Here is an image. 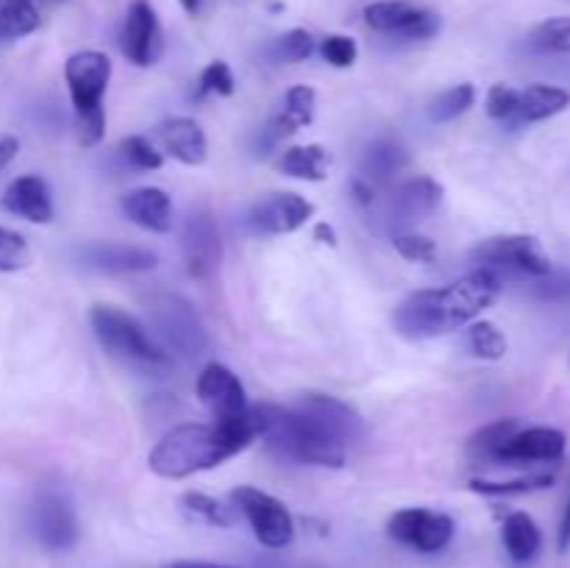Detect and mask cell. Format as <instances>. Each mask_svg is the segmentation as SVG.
<instances>
[{"label":"cell","instance_id":"obj_1","mask_svg":"<svg viewBox=\"0 0 570 568\" xmlns=\"http://www.w3.org/2000/svg\"><path fill=\"white\" fill-rule=\"evenodd\" d=\"M501 293V273L490 267L468 273L440 290H421L395 306V332L406 340H432L482 315Z\"/></svg>","mask_w":570,"mask_h":568},{"label":"cell","instance_id":"obj_2","mask_svg":"<svg viewBox=\"0 0 570 568\" xmlns=\"http://www.w3.org/2000/svg\"><path fill=\"white\" fill-rule=\"evenodd\" d=\"M259 438V418L254 407L243 418L223 423H184L150 451V471L165 479H184L220 466Z\"/></svg>","mask_w":570,"mask_h":568},{"label":"cell","instance_id":"obj_3","mask_svg":"<svg viewBox=\"0 0 570 568\" xmlns=\"http://www.w3.org/2000/svg\"><path fill=\"white\" fill-rule=\"evenodd\" d=\"M254 412L259 418V438L282 460L321 468L345 466L348 440L306 404L293 407V410L278 404H259L254 407Z\"/></svg>","mask_w":570,"mask_h":568},{"label":"cell","instance_id":"obj_4","mask_svg":"<svg viewBox=\"0 0 570 568\" xmlns=\"http://www.w3.org/2000/svg\"><path fill=\"white\" fill-rule=\"evenodd\" d=\"M89 321H92V329L104 349L122 365L137 368L142 373L165 371L170 365V354L156 343V337H150L148 329L131 312L111 304H98L89 312Z\"/></svg>","mask_w":570,"mask_h":568},{"label":"cell","instance_id":"obj_5","mask_svg":"<svg viewBox=\"0 0 570 568\" xmlns=\"http://www.w3.org/2000/svg\"><path fill=\"white\" fill-rule=\"evenodd\" d=\"M67 89H70L72 109H76L78 137L83 145L100 143L106 131L104 92L111 78L109 56L100 50H81L72 53L65 65Z\"/></svg>","mask_w":570,"mask_h":568},{"label":"cell","instance_id":"obj_6","mask_svg":"<svg viewBox=\"0 0 570 568\" xmlns=\"http://www.w3.org/2000/svg\"><path fill=\"white\" fill-rule=\"evenodd\" d=\"M150 326L156 329V343L167 354L198 356L206 349V329L198 312L181 295L159 293L148 301Z\"/></svg>","mask_w":570,"mask_h":568},{"label":"cell","instance_id":"obj_7","mask_svg":"<svg viewBox=\"0 0 570 568\" xmlns=\"http://www.w3.org/2000/svg\"><path fill=\"white\" fill-rule=\"evenodd\" d=\"M232 501L248 518L250 529H254L256 540L262 546H267V549H284V546L293 543V516H289V510L276 496L265 493L259 488H250V484H243V488L232 490Z\"/></svg>","mask_w":570,"mask_h":568},{"label":"cell","instance_id":"obj_8","mask_svg":"<svg viewBox=\"0 0 570 568\" xmlns=\"http://www.w3.org/2000/svg\"><path fill=\"white\" fill-rule=\"evenodd\" d=\"M473 259L482 262V267L490 271H515L523 276H546L551 271V259L546 256L543 245L532 234H501L490 237L473 248Z\"/></svg>","mask_w":570,"mask_h":568},{"label":"cell","instance_id":"obj_9","mask_svg":"<svg viewBox=\"0 0 570 568\" xmlns=\"http://www.w3.org/2000/svg\"><path fill=\"white\" fill-rule=\"evenodd\" d=\"M387 535L395 543L410 546L423 555H434L454 538V518L445 512L426 510V507H406V510L390 516Z\"/></svg>","mask_w":570,"mask_h":568},{"label":"cell","instance_id":"obj_10","mask_svg":"<svg viewBox=\"0 0 570 568\" xmlns=\"http://www.w3.org/2000/svg\"><path fill=\"white\" fill-rule=\"evenodd\" d=\"M365 22L373 31L401 39H432L443 26L432 9L410 0H376L365 6Z\"/></svg>","mask_w":570,"mask_h":568},{"label":"cell","instance_id":"obj_11","mask_svg":"<svg viewBox=\"0 0 570 568\" xmlns=\"http://www.w3.org/2000/svg\"><path fill=\"white\" fill-rule=\"evenodd\" d=\"M195 390H198V399L204 401L206 410L215 415L217 423L243 418L245 412L250 410L239 376L232 368L220 365V362H209V365L200 371Z\"/></svg>","mask_w":570,"mask_h":568},{"label":"cell","instance_id":"obj_12","mask_svg":"<svg viewBox=\"0 0 570 568\" xmlns=\"http://www.w3.org/2000/svg\"><path fill=\"white\" fill-rule=\"evenodd\" d=\"M31 527L39 543L50 551H67L78 540L76 512H72L70 501L53 490L37 496L31 507Z\"/></svg>","mask_w":570,"mask_h":568},{"label":"cell","instance_id":"obj_13","mask_svg":"<svg viewBox=\"0 0 570 568\" xmlns=\"http://www.w3.org/2000/svg\"><path fill=\"white\" fill-rule=\"evenodd\" d=\"M120 50L139 67L154 65L161 56V28L148 0H131L120 28Z\"/></svg>","mask_w":570,"mask_h":568},{"label":"cell","instance_id":"obj_14","mask_svg":"<svg viewBox=\"0 0 570 568\" xmlns=\"http://www.w3.org/2000/svg\"><path fill=\"white\" fill-rule=\"evenodd\" d=\"M566 434L554 427L515 429L495 449L493 462H507V466H518V462H557L566 454Z\"/></svg>","mask_w":570,"mask_h":568},{"label":"cell","instance_id":"obj_15","mask_svg":"<svg viewBox=\"0 0 570 568\" xmlns=\"http://www.w3.org/2000/svg\"><path fill=\"white\" fill-rule=\"evenodd\" d=\"M181 251L184 262H187V271L193 278L206 282V278L220 267L223 243L220 232H217V223L212 221V215L198 212V215H193L184 223Z\"/></svg>","mask_w":570,"mask_h":568},{"label":"cell","instance_id":"obj_16","mask_svg":"<svg viewBox=\"0 0 570 568\" xmlns=\"http://www.w3.org/2000/svg\"><path fill=\"white\" fill-rule=\"evenodd\" d=\"M312 215L315 206L298 193H273L254 204L248 212V226L259 234H289L298 232Z\"/></svg>","mask_w":570,"mask_h":568},{"label":"cell","instance_id":"obj_17","mask_svg":"<svg viewBox=\"0 0 570 568\" xmlns=\"http://www.w3.org/2000/svg\"><path fill=\"white\" fill-rule=\"evenodd\" d=\"M443 200V187H440L434 178L417 176L410 182L399 184L390 198V221L395 226H401L399 232H406V226L417 221H426L429 215H434V209Z\"/></svg>","mask_w":570,"mask_h":568},{"label":"cell","instance_id":"obj_18","mask_svg":"<svg viewBox=\"0 0 570 568\" xmlns=\"http://www.w3.org/2000/svg\"><path fill=\"white\" fill-rule=\"evenodd\" d=\"M83 267H92L100 273H145L156 267L154 251L137 248V245L122 243H92L81 248Z\"/></svg>","mask_w":570,"mask_h":568},{"label":"cell","instance_id":"obj_19","mask_svg":"<svg viewBox=\"0 0 570 568\" xmlns=\"http://www.w3.org/2000/svg\"><path fill=\"white\" fill-rule=\"evenodd\" d=\"M315 104H317V92L312 87H306V84L289 89L287 98H284V109L278 111L265 128H262V148H265V154L267 148L282 143L284 137L295 134L298 128L309 126V123L315 120Z\"/></svg>","mask_w":570,"mask_h":568},{"label":"cell","instance_id":"obj_20","mask_svg":"<svg viewBox=\"0 0 570 568\" xmlns=\"http://www.w3.org/2000/svg\"><path fill=\"white\" fill-rule=\"evenodd\" d=\"M3 206L11 215L31 223H48L53 217V200H50L48 184L39 176H20L9 184L3 195Z\"/></svg>","mask_w":570,"mask_h":568},{"label":"cell","instance_id":"obj_21","mask_svg":"<svg viewBox=\"0 0 570 568\" xmlns=\"http://www.w3.org/2000/svg\"><path fill=\"white\" fill-rule=\"evenodd\" d=\"M122 212L131 223L148 228V232L165 234L173 228V204L170 195L159 187H139L122 198Z\"/></svg>","mask_w":570,"mask_h":568},{"label":"cell","instance_id":"obj_22","mask_svg":"<svg viewBox=\"0 0 570 568\" xmlns=\"http://www.w3.org/2000/svg\"><path fill=\"white\" fill-rule=\"evenodd\" d=\"M161 148L173 156V159L184 161V165H200L206 159V134L189 117H173L156 128Z\"/></svg>","mask_w":570,"mask_h":568},{"label":"cell","instance_id":"obj_23","mask_svg":"<svg viewBox=\"0 0 570 568\" xmlns=\"http://www.w3.org/2000/svg\"><path fill=\"white\" fill-rule=\"evenodd\" d=\"M568 106H570L568 89L551 87V84H532V87L521 89V98H518V111L512 126L549 120V117L566 111Z\"/></svg>","mask_w":570,"mask_h":568},{"label":"cell","instance_id":"obj_24","mask_svg":"<svg viewBox=\"0 0 570 568\" xmlns=\"http://www.w3.org/2000/svg\"><path fill=\"white\" fill-rule=\"evenodd\" d=\"M501 538H504L507 555L515 562H529L538 557L540 543H543V535H540L538 523L529 512L518 510L510 512L504 521V529H501Z\"/></svg>","mask_w":570,"mask_h":568},{"label":"cell","instance_id":"obj_25","mask_svg":"<svg viewBox=\"0 0 570 568\" xmlns=\"http://www.w3.org/2000/svg\"><path fill=\"white\" fill-rule=\"evenodd\" d=\"M406 161L410 159H406V150L401 148V145L382 139V143H373L371 148L365 150V159H362V178L371 184H384L390 182L395 173L404 170Z\"/></svg>","mask_w":570,"mask_h":568},{"label":"cell","instance_id":"obj_26","mask_svg":"<svg viewBox=\"0 0 570 568\" xmlns=\"http://www.w3.org/2000/svg\"><path fill=\"white\" fill-rule=\"evenodd\" d=\"M328 167V150L323 145H295L284 154L282 170L304 182H323Z\"/></svg>","mask_w":570,"mask_h":568},{"label":"cell","instance_id":"obj_27","mask_svg":"<svg viewBox=\"0 0 570 568\" xmlns=\"http://www.w3.org/2000/svg\"><path fill=\"white\" fill-rule=\"evenodd\" d=\"M39 9L33 0H0V39L28 37L39 28Z\"/></svg>","mask_w":570,"mask_h":568},{"label":"cell","instance_id":"obj_28","mask_svg":"<svg viewBox=\"0 0 570 568\" xmlns=\"http://www.w3.org/2000/svg\"><path fill=\"white\" fill-rule=\"evenodd\" d=\"M473 100H476V87H473V84H456V87L445 89L443 95H438V98L429 104V117H432L434 123L456 120V117L465 115V111L471 109Z\"/></svg>","mask_w":570,"mask_h":568},{"label":"cell","instance_id":"obj_29","mask_svg":"<svg viewBox=\"0 0 570 568\" xmlns=\"http://www.w3.org/2000/svg\"><path fill=\"white\" fill-rule=\"evenodd\" d=\"M515 429H521V427H518V421H512V418L488 423V427L479 429V432L468 440V457L476 462H493L495 449H499V445L504 443V440L510 438Z\"/></svg>","mask_w":570,"mask_h":568},{"label":"cell","instance_id":"obj_30","mask_svg":"<svg viewBox=\"0 0 570 568\" xmlns=\"http://www.w3.org/2000/svg\"><path fill=\"white\" fill-rule=\"evenodd\" d=\"M529 45L540 53H570V17H551L534 26Z\"/></svg>","mask_w":570,"mask_h":568},{"label":"cell","instance_id":"obj_31","mask_svg":"<svg viewBox=\"0 0 570 568\" xmlns=\"http://www.w3.org/2000/svg\"><path fill=\"white\" fill-rule=\"evenodd\" d=\"M554 484V473H534V477L521 479H504V482H493V479H473L471 490L484 496H521L532 493V490L549 488Z\"/></svg>","mask_w":570,"mask_h":568},{"label":"cell","instance_id":"obj_32","mask_svg":"<svg viewBox=\"0 0 570 568\" xmlns=\"http://www.w3.org/2000/svg\"><path fill=\"white\" fill-rule=\"evenodd\" d=\"M468 349L479 356V360H501L507 354V337L495 323L479 321L468 329Z\"/></svg>","mask_w":570,"mask_h":568},{"label":"cell","instance_id":"obj_33","mask_svg":"<svg viewBox=\"0 0 570 568\" xmlns=\"http://www.w3.org/2000/svg\"><path fill=\"white\" fill-rule=\"evenodd\" d=\"M312 50H315V39L306 28H293V31L282 33L276 42L271 45V59L284 61V65H295V61L309 59Z\"/></svg>","mask_w":570,"mask_h":568},{"label":"cell","instance_id":"obj_34","mask_svg":"<svg viewBox=\"0 0 570 568\" xmlns=\"http://www.w3.org/2000/svg\"><path fill=\"white\" fill-rule=\"evenodd\" d=\"M181 505L189 516L200 518V521L212 523V527H232L234 523L232 507L220 505V501L212 499V496L206 493H195V490H189V493H184Z\"/></svg>","mask_w":570,"mask_h":568},{"label":"cell","instance_id":"obj_35","mask_svg":"<svg viewBox=\"0 0 570 568\" xmlns=\"http://www.w3.org/2000/svg\"><path fill=\"white\" fill-rule=\"evenodd\" d=\"M28 259H31V251H28L26 237L0 226V273L22 271Z\"/></svg>","mask_w":570,"mask_h":568},{"label":"cell","instance_id":"obj_36","mask_svg":"<svg viewBox=\"0 0 570 568\" xmlns=\"http://www.w3.org/2000/svg\"><path fill=\"white\" fill-rule=\"evenodd\" d=\"M120 150H122V156H126V159L137 167V170H159L161 161H165L161 159L159 150L154 148V143L145 137H139V134L122 139Z\"/></svg>","mask_w":570,"mask_h":568},{"label":"cell","instance_id":"obj_37","mask_svg":"<svg viewBox=\"0 0 570 568\" xmlns=\"http://www.w3.org/2000/svg\"><path fill=\"white\" fill-rule=\"evenodd\" d=\"M534 295L543 301H554V304H562V301H570V271L568 267H551L546 276L532 278Z\"/></svg>","mask_w":570,"mask_h":568},{"label":"cell","instance_id":"obj_38","mask_svg":"<svg viewBox=\"0 0 570 568\" xmlns=\"http://www.w3.org/2000/svg\"><path fill=\"white\" fill-rule=\"evenodd\" d=\"M198 98L204 95H234V72L226 61H212L204 67L198 81Z\"/></svg>","mask_w":570,"mask_h":568},{"label":"cell","instance_id":"obj_39","mask_svg":"<svg viewBox=\"0 0 570 568\" xmlns=\"http://www.w3.org/2000/svg\"><path fill=\"white\" fill-rule=\"evenodd\" d=\"M518 98H521V89L510 87V84H495L488 92V115L493 120L512 123L518 111Z\"/></svg>","mask_w":570,"mask_h":568},{"label":"cell","instance_id":"obj_40","mask_svg":"<svg viewBox=\"0 0 570 568\" xmlns=\"http://www.w3.org/2000/svg\"><path fill=\"white\" fill-rule=\"evenodd\" d=\"M393 245L395 251L410 262H432L434 256H438V245H434L429 237H423V234H415V232H395Z\"/></svg>","mask_w":570,"mask_h":568},{"label":"cell","instance_id":"obj_41","mask_svg":"<svg viewBox=\"0 0 570 568\" xmlns=\"http://www.w3.org/2000/svg\"><path fill=\"white\" fill-rule=\"evenodd\" d=\"M321 53L328 65L334 67H351L356 61V42L345 33H332V37L323 39Z\"/></svg>","mask_w":570,"mask_h":568},{"label":"cell","instance_id":"obj_42","mask_svg":"<svg viewBox=\"0 0 570 568\" xmlns=\"http://www.w3.org/2000/svg\"><path fill=\"white\" fill-rule=\"evenodd\" d=\"M17 150H20V143H17V137H0V170H3V167H9L11 161H14Z\"/></svg>","mask_w":570,"mask_h":568},{"label":"cell","instance_id":"obj_43","mask_svg":"<svg viewBox=\"0 0 570 568\" xmlns=\"http://www.w3.org/2000/svg\"><path fill=\"white\" fill-rule=\"evenodd\" d=\"M568 549H570V499L566 507V516H562V523H560V551H568Z\"/></svg>","mask_w":570,"mask_h":568},{"label":"cell","instance_id":"obj_44","mask_svg":"<svg viewBox=\"0 0 570 568\" xmlns=\"http://www.w3.org/2000/svg\"><path fill=\"white\" fill-rule=\"evenodd\" d=\"M315 239H321V243H326V245H337V234H334V228L328 226V223H317Z\"/></svg>","mask_w":570,"mask_h":568},{"label":"cell","instance_id":"obj_45","mask_svg":"<svg viewBox=\"0 0 570 568\" xmlns=\"http://www.w3.org/2000/svg\"><path fill=\"white\" fill-rule=\"evenodd\" d=\"M178 568H232V566H215V562H178Z\"/></svg>","mask_w":570,"mask_h":568},{"label":"cell","instance_id":"obj_46","mask_svg":"<svg viewBox=\"0 0 570 568\" xmlns=\"http://www.w3.org/2000/svg\"><path fill=\"white\" fill-rule=\"evenodd\" d=\"M178 3H181L184 9L189 11V14H195V11H198V6H200V0H178Z\"/></svg>","mask_w":570,"mask_h":568},{"label":"cell","instance_id":"obj_47","mask_svg":"<svg viewBox=\"0 0 570 568\" xmlns=\"http://www.w3.org/2000/svg\"><path fill=\"white\" fill-rule=\"evenodd\" d=\"M173 568H178V562H176V566H173Z\"/></svg>","mask_w":570,"mask_h":568}]
</instances>
